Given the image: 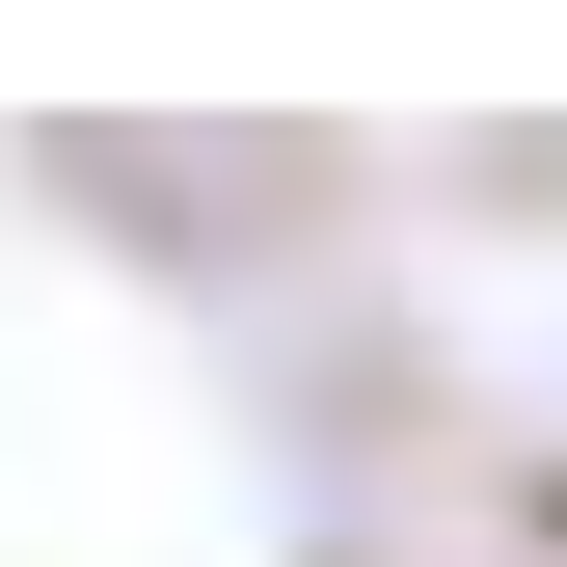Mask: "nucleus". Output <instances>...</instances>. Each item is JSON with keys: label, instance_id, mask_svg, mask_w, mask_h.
<instances>
[{"label": "nucleus", "instance_id": "nucleus-1", "mask_svg": "<svg viewBox=\"0 0 567 567\" xmlns=\"http://www.w3.org/2000/svg\"><path fill=\"white\" fill-rule=\"evenodd\" d=\"M540 540H567V486H540Z\"/></svg>", "mask_w": 567, "mask_h": 567}]
</instances>
